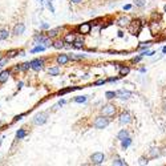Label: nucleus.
I'll return each mask as SVG.
<instances>
[{
	"mask_svg": "<svg viewBox=\"0 0 166 166\" xmlns=\"http://www.w3.org/2000/svg\"><path fill=\"white\" fill-rule=\"evenodd\" d=\"M19 55V51L18 49H12V51H8L7 52V57L8 59H12V57H15V56Z\"/></svg>",
	"mask_w": 166,
	"mask_h": 166,
	"instance_id": "473e14b6",
	"label": "nucleus"
},
{
	"mask_svg": "<svg viewBox=\"0 0 166 166\" xmlns=\"http://www.w3.org/2000/svg\"><path fill=\"white\" fill-rule=\"evenodd\" d=\"M90 161H92V163H93V165H101V163L105 161L104 153H101V152L93 153V154H92V157H90Z\"/></svg>",
	"mask_w": 166,
	"mask_h": 166,
	"instance_id": "39448f33",
	"label": "nucleus"
},
{
	"mask_svg": "<svg viewBox=\"0 0 166 166\" xmlns=\"http://www.w3.org/2000/svg\"><path fill=\"white\" fill-rule=\"evenodd\" d=\"M1 59H3V56H1V53H0V60H1Z\"/></svg>",
	"mask_w": 166,
	"mask_h": 166,
	"instance_id": "5fc2aeb1",
	"label": "nucleus"
},
{
	"mask_svg": "<svg viewBox=\"0 0 166 166\" xmlns=\"http://www.w3.org/2000/svg\"><path fill=\"white\" fill-rule=\"evenodd\" d=\"M153 45V41H144V43H140V45L137 47V49H148V48H150Z\"/></svg>",
	"mask_w": 166,
	"mask_h": 166,
	"instance_id": "393cba45",
	"label": "nucleus"
},
{
	"mask_svg": "<svg viewBox=\"0 0 166 166\" xmlns=\"http://www.w3.org/2000/svg\"><path fill=\"white\" fill-rule=\"evenodd\" d=\"M52 39H49L48 36H44L43 33L40 35H35V44H44L45 48H49V47H52V41H51Z\"/></svg>",
	"mask_w": 166,
	"mask_h": 166,
	"instance_id": "7ed1b4c3",
	"label": "nucleus"
},
{
	"mask_svg": "<svg viewBox=\"0 0 166 166\" xmlns=\"http://www.w3.org/2000/svg\"><path fill=\"white\" fill-rule=\"evenodd\" d=\"M165 110H166V109H165Z\"/></svg>",
	"mask_w": 166,
	"mask_h": 166,
	"instance_id": "4d7b16f0",
	"label": "nucleus"
},
{
	"mask_svg": "<svg viewBox=\"0 0 166 166\" xmlns=\"http://www.w3.org/2000/svg\"><path fill=\"white\" fill-rule=\"evenodd\" d=\"M141 60H142V56L138 55V56H136V57H133V59H131V62H133V64H136V62H140Z\"/></svg>",
	"mask_w": 166,
	"mask_h": 166,
	"instance_id": "4c0bfd02",
	"label": "nucleus"
},
{
	"mask_svg": "<svg viewBox=\"0 0 166 166\" xmlns=\"http://www.w3.org/2000/svg\"><path fill=\"white\" fill-rule=\"evenodd\" d=\"M120 77H121V76H120ZM120 77H110V79H108V80H106V83H108V81H109V83H114V81H117V80L120 79Z\"/></svg>",
	"mask_w": 166,
	"mask_h": 166,
	"instance_id": "37998d69",
	"label": "nucleus"
},
{
	"mask_svg": "<svg viewBox=\"0 0 166 166\" xmlns=\"http://www.w3.org/2000/svg\"><path fill=\"white\" fill-rule=\"evenodd\" d=\"M24 31H25V25L23 24V23H19V24H16V25H15V28H14V33L16 36L23 35V33H24Z\"/></svg>",
	"mask_w": 166,
	"mask_h": 166,
	"instance_id": "ddd939ff",
	"label": "nucleus"
},
{
	"mask_svg": "<svg viewBox=\"0 0 166 166\" xmlns=\"http://www.w3.org/2000/svg\"><path fill=\"white\" fill-rule=\"evenodd\" d=\"M104 84H106V80H97L96 83H93V85L98 87V85H104Z\"/></svg>",
	"mask_w": 166,
	"mask_h": 166,
	"instance_id": "e433bc0d",
	"label": "nucleus"
},
{
	"mask_svg": "<svg viewBox=\"0 0 166 166\" xmlns=\"http://www.w3.org/2000/svg\"><path fill=\"white\" fill-rule=\"evenodd\" d=\"M68 57H69V61H80V60L85 59V55H75V53H69Z\"/></svg>",
	"mask_w": 166,
	"mask_h": 166,
	"instance_id": "412c9836",
	"label": "nucleus"
},
{
	"mask_svg": "<svg viewBox=\"0 0 166 166\" xmlns=\"http://www.w3.org/2000/svg\"><path fill=\"white\" fill-rule=\"evenodd\" d=\"M163 11H165V12H166V4H165V7H163Z\"/></svg>",
	"mask_w": 166,
	"mask_h": 166,
	"instance_id": "864d4df0",
	"label": "nucleus"
},
{
	"mask_svg": "<svg viewBox=\"0 0 166 166\" xmlns=\"http://www.w3.org/2000/svg\"><path fill=\"white\" fill-rule=\"evenodd\" d=\"M40 28H41V29H49V24H47V23H43V24L40 25Z\"/></svg>",
	"mask_w": 166,
	"mask_h": 166,
	"instance_id": "c03bdc74",
	"label": "nucleus"
},
{
	"mask_svg": "<svg viewBox=\"0 0 166 166\" xmlns=\"http://www.w3.org/2000/svg\"><path fill=\"white\" fill-rule=\"evenodd\" d=\"M47 113H40V114H37L35 117V120H33V122H35V125H43V124H45L47 122Z\"/></svg>",
	"mask_w": 166,
	"mask_h": 166,
	"instance_id": "9b49d317",
	"label": "nucleus"
},
{
	"mask_svg": "<svg viewBox=\"0 0 166 166\" xmlns=\"http://www.w3.org/2000/svg\"><path fill=\"white\" fill-rule=\"evenodd\" d=\"M0 145H1V140H0Z\"/></svg>",
	"mask_w": 166,
	"mask_h": 166,
	"instance_id": "6e6d98bb",
	"label": "nucleus"
},
{
	"mask_svg": "<svg viewBox=\"0 0 166 166\" xmlns=\"http://www.w3.org/2000/svg\"><path fill=\"white\" fill-rule=\"evenodd\" d=\"M64 40H56V41H53L52 43V47L53 48H56V49H62L64 48Z\"/></svg>",
	"mask_w": 166,
	"mask_h": 166,
	"instance_id": "a878e982",
	"label": "nucleus"
},
{
	"mask_svg": "<svg viewBox=\"0 0 166 166\" xmlns=\"http://www.w3.org/2000/svg\"><path fill=\"white\" fill-rule=\"evenodd\" d=\"M56 61H57L59 65H65L66 62H69V57H68V55H65V53H61V55H59L56 57Z\"/></svg>",
	"mask_w": 166,
	"mask_h": 166,
	"instance_id": "f8f14e48",
	"label": "nucleus"
},
{
	"mask_svg": "<svg viewBox=\"0 0 166 166\" xmlns=\"http://www.w3.org/2000/svg\"><path fill=\"white\" fill-rule=\"evenodd\" d=\"M109 122H110V118L109 117H105V116H98V117H96V120L93 121V126L96 129H105L109 125Z\"/></svg>",
	"mask_w": 166,
	"mask_h": 166,
	"instance_id": "f03ea898",
	"label": "nucleus"
},
{
	"mask_svg": "<svg viewBox=\"0 0 166 166\" xmlns=\"http://www.w3.org/2000/svg\"><path fill=\"white\" fill-rule=\"evenodd\" d=\"M118 37H124V33H122V32H121V31L118 32Z\"/></svg>",
	"mask_w": 166,
	"mask_h": 166,
	"instance_id": "8fccbe9b",
	"label": "nucleus"
},
{
	"mask_svg": "<svg viewBox=\"0 0 166 166\" xmlns=\"http://www.w3.org/2000/svg\"><path fill=\"white\" fill-rule=\"evenodd\" d=\"M25 136H27V131H25L24 129H20V130L16 133V138H18V140H21V138H24Z\"/></svg>",
	"mask_w": 166,
	"mask_h": 166,
	"instance_id": "2f4dec72",
	"label": "nucleus"
},
{
	"mask_svg": "<svg viewBox=\"0 0 166 166\" xmlns=\"http://www.w3.org/2000/svg\"><path fill=\"white\" fill-rule=\"evenodd\" d=\"M9 76H11V70H3V72H0V84L5 83Z\"/></svg>",
	"mask_w": 166,
	"mask_h": 166,
	"instance_id": "aec40b11",
	"label": "nucleus"
},
{
	"mask_svg": "<svg viewBox=\"0 0 166 166\" xmlns=\"http://www.w3.org/2000/svg\"><path fill=\"white\" fill-rule=\"evenodd\" d=\"M87 100H88L87 96H79V97H75V98H73V101L77 102V104H83V102H85Z\"/></svg>",
	"mask_w": 166,
	"mask_h": 166,
	"instance_id": "cd10ccee",
	"label": "nucleus"
},
{
	"mask_svg": "<svg viewBox=\"0 0 166 166\" xmlns=\"http://www.w3.org/2000/svg\"><path fill=\"white\" fill-rule=\"evenodd\" d=\"M129 21H130V18H128V16H121L116 23H117L118 27H128Z\"/></svg>",
	"mask_w": 166,
	"mask_h": 166,
	"instance_id": "dca6fc26",
	"label": "nucleus"
},
{
	"mask_svg": "<svg viewBox=\"0 0 166 166\" xmlns=\"http://www.w3.org/2000/svg\"><path fill=\"white\" fill-rule=\"evenodd\" d=\"M77 31H79V33L81 36L89 35L90 31H92V24H90V23H83V24H80L79 27H77Z\"/></svg>",
	"mask_w": 166,
	"mask_h": 166,
	"instance_id": "423d86ee",
	"label": "nucleus"
},
{
	"mask_svg": "<svg viewBox=\"0 0 166 166\" xmlns=\"http://www.w3.org/2000/svg\"><path fill=\"white\" fill-rule=\"evenodd\" d=\"M76 40V35L73 32H68L65 36H64V43H68V44H72L73 41Z\"/></svg>",
	"mask_w": 166,
	"mask_h": 166,
	"instance_id": "a211bd4d",
	"label": "nucleus"
},
{
	"mask_svg": "<svg viewBox=\"0 0 166 166\" xmlns=\"http://www.w3.org/2000/svg\"><path fill=\"white\" fill-rule=\"evenodd\" d=\"M105 97H106L108 100H113V98H116V92H113V90H108L106 93H105Z\"/></svg>",
	"mask_w": 166,
	"mask_h": 166,
	"instance_id": "72a5a7b5",
	"label": "nucleus"
},
{
	"mask_svg": "<svg viewBox=\"0 0 166 166\" xmlns=\"http://www.w3.org/2000/svg\"><path fill=\"white\" fill-rule=\"evenodd\" d=\"M81 88H84V87H69V88H64V89H60L59 92H57V94H59V96H64V94L69 93V92H73V90H77V89H81Z\"/></svg>",
	"mask_w": 166,
	"mask_h": 166,
	"instance_id": "4468645a",
	"label": "nucleus"
},
{
	"mask_svg": "<svg viewBox=\"0 0 166 166\" xmlns=\"http://www.w3.org/2000/svg\"><path fill=\"white\" fill-rule=\"evenodd\" d=\"M70 1H72V3H75V4H79V3H81L83 0H70Z\"/></svg>",
	"mask_w": 166,
	"mask_h": 166,
	"instance_id": "49530a36",
	"label": "nucleus"
},
{
	"mask_svg": "<svg viewBox=\"0 0 166 166\" xmlns=\"http://www.w3.org/2000/svg\"><path fill=\"white\" fill-rule=\"evenodd\" d=\"M47 7H48V9L52 12V14H55V8H53V4H52V1H48L47 3Z\"/></svg>",
	"mask_w": 166,
	"mask_h": 166,
	"instance_id": "ea45409f",
	"label": "nucleus"
},
{
	"mask_svg": "<svg viewBox=\"0 0 166 166\" xmlns=\"http://www.w3.org/2000/svg\"><path fill=\"white\" fill-rule=\"evenodd\" d=\"M8 36H9V32H8L7 29H1V31H0V41L7 40Z\"/></svg>",
	"mask_w": 166,
	"mask_h": 166,
	"instance_id": "bb28decb",
	"label": "nucleus"
},
{
	"mask_svg": "<svg viewBox=\"0 0 166 166\" xmlns=\"http://www.w3.org/2000/svg\"><path fill=\"white\" fill-rule=\"evenodd\" d=\"M154 53H156L154 51H148V49H146V51H142V52L140 53V55H141L142 57H145V56H153Z\"/></svg>",
	"mask_w": 166,
	"mask_h": 166,
	"instance_id": "f704fd0d",
	"label": "nucleus"
},
{
	"mask_svg": "<svg viewBox=\"0 0 166 166\" xmlns=\"http://www.w3.org/2000/svg\"><path fill=\"white\" fill-rule=\"evenodd\" d=\"M126 137H129V131L126 130V129H122V130H120L118 131V134H117V140H124V138H126Z\"/></svg>",
	"mask_w": 166,
	"mask_h": 166,
	"instance_id": "5701e85b",
	"label": "nucleus"
},
{
	"mask_svg": "<svg viewBox=\"0 0 166 166\" xmlns=\"http://www.w3.org/2000/svg\"><path fill=\"white\" fill-rule=\"evenodd\" d=\"M113 165H116V166H126L128 163L125 162L124 159H121V158H116V159H113Z\"/></svg>",
	"mask_w": 166,
	"mask_h": 166,
	"instance_id": "c756f323",
	"label": "nucleus"
},
{
	"mask_svg": "<svg viewBox=\"0 0 166 166\" xmlns=\"http://www.w3.org/2000/svg\"><path fill=\"white\" fill-rule=\"evenodd\" d=\"M45 49H47V48H45L44 45H40V44H39V45H37V47H35V48L32 49V51H31V53H37V52H44Z\"/></svg>",
	"mask_w": 166,
	"mask_h": 166,
	"instance_id": "7c9ffc66",
	"label": "nucleus"
},
{
	"mask_svg": "<svg viewBox=\"0 0 166 166\" xmlns=\"http://www.w3.org/2000/svg\"><path fill=\"white\" fill-rule=\"evenodd\" d=\"M140 72H141V73H145V72H146V68H141V69H140Z\"/></svg>",
	"mask_w": 166,
	"mask_h": 166,
	"instance_id": "3c124183",
	"label": "nucleus"
},
{
	"mask_svg": "<svg viewBox=\"0 0 166 166\" xmlns=\"http://www.w3.org/2000/svg\"><path fill=\"white\" fill-rule=\"evenodd\" d=\"M44 62H45V59H35L32 61H29V64H31V68L33 70H40L43 68V65H44Z\"/></svg>",
	"mask_w": 166,
	"mask_h": 166,
	"instance_id": "0eeeda50",
	"label": "nucleus"
},
{
	"mask_svg": "<svg viewBox=\"0 0 166 166\" xmlns=\"http://www.w3.org/2000/svg\"><path fill=\"white\" fill-rule=\"evenodd\" d=\"M118 122H120L121 125H128V124H130V122H131V114L129 113V112H124V113H121Z\"/></svg>",
	"mask_w": 166,
	"mask_h": 166,
	"instance_id": "6e6552de",
	"label": "nucleus"
},
{
	"mask_svg": "<svg viewBox=\"0 0 166 166\" xmlns=\"http://www.w3.org/2000/svg\"><path fill=\"white\" fill-rule=\"evenodd\" d=\"M130 145H131V138H130V137H126V138L121 140V148H122V150H126V149H128Z\"/></svg>",
	"mask_w": 166,
	"mask_h": 166,
	"instance_id": "4be33fe9",
	"label": "nucleus"
},
{
	"mask_svg": "<svg viewBox=\"0 0 166 166\" xmlns=\"http://www.w3.org/2000/svg\"><path fill=\"white\" fill-rule=\"evenodd\" d=\"M148 162H149V161H148V158H146L145 159V157H142V158H140V165H148Z\"/></svg>",
	"mask_w": 166,
	"mask_h": 166,
	"instance_id": "a19ab883",
	"label": "nucleus"
},
{
	"mask_svg": "<svg viewBox=\"0 0 166 166\" xmlns=\"http://www.w3.org/2000/svg\"><path fill=\"white\" fill-rule=\"evenodd\" d=\"M18 88H19V89H21V88H23V83H21V81L18 84Z\"/></svg>",
	"mask_w": 166,
	"mask_h": 166,
	"instance_id": "09e8293b",
	"label": "nucleus"
},
{
	"mask_svg": "<svg viewBox=\"0 0 166 166\" xmlns=\"http://www.w3.org/2000/svg\"><path fill=\"white\" fill-rule=\"evenodd\" d=\"M72 48H75V49H83L84 48V39L81 37V39H77L76 37V40L72 43Z\"/></svg>",
	"mask_w": 166,
	"mask_h": 166,
	"instance_id": "f3484780",
	"label": "nucleus"
},
{
	"mask_svg": "<svg viewBox=\"0 0 166 166\" xmlns=\"http://www.w3.org/2000/svg\"><path fill=\"white\" fill-rule=\"evenodd\" d=\"M131 9V4H126L124 5V11H130Z\"/></svg>",
	"mask_w": 166,
	"mask_h": 166,
	"instance_id": "a18cd8bd",
	"label": "nucleus"
},
{
	"mask_svg": "<svg viewBox=\"0 0 166 166\" xmlns=\"http://www.w3.org/2000/svg\"><path fill=\"white\" fill-rule=\"evenodd\" d=\"M24 116H25V113H23V114H19V116H16V117L14 118V121H15V122H16V121H19V120H21V118L24 117Z\"/></svg>",
	"mask_w": 166,
	"mask_h": 166,
	"instance_id": "79ce46f5",
	"label": "nucleus"
},
{
	"mask_svg": "<svg viewBox=\"0 0 166 166\" xmlns=\"http://www.w3.org/2000/svg\"><path fill=\"white\" fill-rule=\"evenodd\" d=\"M118 73H120V76H128L129 73H130V68L126 65H120L118 66Z\"/></svg>",
	"mask_w": 166,
	"mask_h": 166,
	"instance_id": "6ab92c4d",
	"label": "nucleus"
},
{
	"mask_svg": "<svg viewBox=\"0 0 166 166\" xmlns=\"http://www.w3.org/2000/svg\"><path fill=\"white\" fill-rule=\"evenodd\" d=\"M158 156H159V149H157V148L152 149L150 153H149V157H150V158H156V157H158Z\"/></svg>",
	"mask_w": 166,
	"mask_h": 166,
	"instance_id": "c85d7f7f",
	"label": "nucleus"
},
{
	"mask_svg": "<svg viewBox=\"0 0 166 166\" xmlns=\"http://www.w3.org/2000/svg\"><path fill=\"white\" fill-rule=\"evenodd\" d=\"M162 53H166V47H163V48H162Z\"/></svg>",
	"mask_w": 166,
	"mask_h": 166,
	"instance_id": "603ef678",
	"label": "nucleus"
},
{
	"mask_svg": "<svg viewBox=\"0 0 166 166\" xmlns=\"http://www.w3.org/2000/svg\"><path fill=\"white\" fill-rule=\"evenodd\" d=\"M131 92L130 90H126V89H120L116 92V97H118V98H122V100H128V98H130L131 97Z\"/></svg>",
	"mask_w": 166,
	"mask_h": 166,
	"instance_id": "9d476101",
	"label": "nucleus"
},
{
	"mask_svg": "<svg viewBox=\"0 0 166 166\" xmlns=\"http://www.w3.org/2000/svg\"><path fill=\"white\" fill-rule=\"evenodd\" d=\"M149 27H150V31H152L153 35L159 33V31H161V23H159V20H152Z\"/></svg>",
	"mask_w": 166,
	"mask_h": 166,
	"instance_id": "1a4fd4ad",
	"label": "nucleus"
},
{
	"mask_svg": "<svg viewBox=\"0 0 166 166\" xmlns=\"http://www.w3.org/2000/svg\"><path fill=\"white\" fill-rule=\"evenodd\" d=\"M134 3H136V7H144L146 4V0H134Z\"/></svg>",
	"mask_w": 166,
	"mask_h": 166,
	"instance_id": "c9c22d12",
	"label": "nucleus"
},
{
	"mask_svg": "<svg viewBox=\"0 0 166 166\" xmlns=\"http://www.w3.org/2000/svg\"><path fill=\"white\" fill-rule=\"evenodd\" d=\"M116 112H117V109H116V106L112 104H106L102 106V109H101V114L102 116H105V117H113L114 114H116Z\"/></svg>",
	"mask_w": 166,
	"mask_h": 166,
	"instance_id": "20e7f679",
	"label": "nucleus"
},
{
	"mask_svg": "<svg viewBox=\"0 0 166 166\" xmlns=\"http://www.w3.org/2000/svg\"><path fill=\"white\" fill-rule=\"evenodd\" d=\"M19 55H20V56H25V52H24V51H19Z\"/></svg>",
	"mask_w": 166,
	"mask_h": 166,
	"instance_id": "de8ad7c7",
	"label": "nucleus"
},
{
	"mask_svg": "<svg viewBox=\"0 0 166 166\" xmlns=\"http://www.w3.org/2000/svg\"><path fill=\"white\" fill-rule=\"evenodd\" d=\"M60 32H61V28H53V29H49V31L47 32V36H48L49 39H56L60 35Z\"/></svg>",
	"mask_w": 166,
	"mask_h": 166,
	"instance_id": "2eb2a0df",
	"label": "nucleus"
},
{
	"mask_svg": "<svg viewBox=\"0 0 166 166\" xmlns=\"http://www.w3.org/2000/svg\"><path fill=\"white\" fill-rule=\"evenodd\" d=\"M48 73L51 76H59L60 75V66H52L48 69Z\"/></svg>",
	"mask_w": 166,
	"mask_h": 166,
	"instance_id": "b1692460",
	"label": "nucleus"
},
{
	"mask_svg": "<svg viewBox=\"0 0 166 166\" xmlns=\"http://www.w3.org/2000/svg\"><path fill=\"white\" fill-rule=\"evenodd\" d=\"M29 68H31V64H29V61L24 62V64L21 65V70H27V69H29Z\"/></svg>",
	"mask_w": 166,
	"mask_h": 166,
	"instance_id": "58836bf2",
	"label": "nucleus"
},
{
	"mask_svg": "<svg viewBox=\"0 0 166 166\" xmlns=\"http://www.w3.org/2000/svg\"><path fill=\"white\" fill-rule=\"evenodd\" d=\"M142 28H144V21L138 20V19L130 20L128 24V31H129V33L133 36H138L140 32L142 31Z\"/></svg>",
	"mask_w": 166,
	"mask_h": 166,
	"instance_id": "f257e3e1",
	"label": "nucleus"
}]
</instances>
